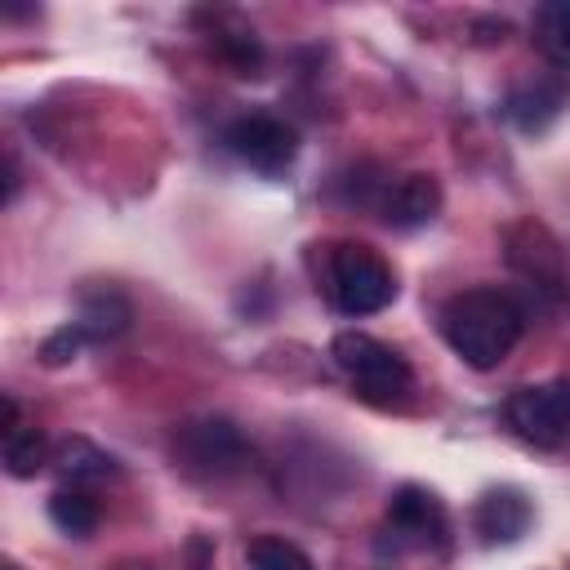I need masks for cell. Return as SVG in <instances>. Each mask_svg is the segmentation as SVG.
<instances>
[{
	"mask_svg": "<svg viewBox=\"0 0 570 570\" xmlns=\"http://www.w3.org/2000/svg\"><path fill=\"white\" fill-rule=\"evenodd\" d=\"M441 334L472 370H494L521 338V307L503 289H463L445 298Z\"/></svg>",
	"mask_w": 570,
	"mask_h": 570,
	"instance_id": "6da1fadb",
	"label": "cell"
},
{
	"mask_svg": "<svg viewBox=\"0 0 570 570\" xmlns=\"http://www.w3.org/2000/svg\"><path fill=\"white\" fill-rule=\"evenodd\" d=\"M330 294L338 303V312L347 316H374L396 298V281L392 267L370 249V245H334L330 254Z\"/></svg>",
	"mask_w": 570,
	"mask_h": 570,
	"instance_id": "7a4b0ae2",
	"label": "cell"
},
{
	"mask_svg": "<svg viewBox=\"0 0 570 570\" xmlns=\"http://www.w3.org/2000/svg\"><path fill=\"white\" fill-rule=\"evenodd\" d=\"M334 361H338V370H343L370 401H396V396L410 392V383H414L405 356L392 352L387 343L361 334V330H343V334L334 338Z\"/></svg>",
	"mask_w": 570,
	"mask_h": 570,
	"instance_id": "3957f363",
	"label": "cell"
},
{
	"mask_svg": "<svg viewBox=\"0 0 570 570\" xmlns=\"http://www.w3.org/2000/svg\"><path fill=\"white\" fill-rule=\"evenodd\" d=\"M508 423L530 445H561L570 436V379L534 383L508 396Z\"/></svg>",
	"mask_w": 570,
	"mask_h": 570,
	"instance_id": "277c9868",
	"label": "cell"
},
{
	"mask_svg": "<svg viewBox=\"0 0 570 570\" xmlns=\"http://www.w3.org/2000/svg\"><path fill=\"white\" fill-rule=\"evenodd\" d=\"M178 459L191 468V472H205V476H227V472H240L249 463V445L245 436L236 432V423L227 419H200V423H187L174 441Z\"/></svg>",
	"mask_w": 570,
	"mask_h": 570,
	"instance_id": "5b68a950",
	"label": "cell"
},
{
	"mask_svg": "<svg viewBox=\"0 0 570 570\" xmlns=\"http://www.w3.org/2000/svg\"><path fill=\"white\" fill-rule=\"evenodd\" d=\"M223 142L232 147L236 160H245L258 174H281L298 156L294 129L285 120H276V116H240V120L227 125V138Z\"/></svg>",
	"mask_w": 570,
	"mask_h": 570,
	"instance_id": "8992f818",
	"label": "cell"
},
{
	"mask_svg": "<svg viewBox=\"0 0 570 570\" xmlns=\"http://www.w3.org/2000/svg\"><path fill=\"white\" fill-rule=\"evenodd\" d=\"M387 534H401L396 548H428V543H441L445 539V512H441V499L423 485H401L387 503Z\"/></svg>",
	"mask_w": 570,
	"mask_h": 570,
	"instance_id": "52a82bcc",
	"label": "cell"
},
{
	"mask_svg": "<svg viewBox=\"0 0 570 570\" xmlns=\"http://www.w3.org/2000/svg\"><path fill=\"white\" fill-rule=\"evenodd\" d=\"M530 517H534L530 499L521 490H512V485H499V490H485L481 494L472 521H476V534L485 543H517L530 530Z\"/></svg>",
	"mask_w": 570,
	"mask_h": 570,
	"instance_id": "ba28073f",
	"label": "cell"
},
{
	"mask_svg": "<svg viewBox=\"0 0 570 570\" xmlns=\"http://www.w3.org/2000/svg\"><path fill=\"white\" fill-rule=\"evenodd\" d=\"M441 209V183L432 174H405L396 187L383 196V218L392 227H423Z\"/></svg>",
	"mask_w": 570,
	"mask_h": 570,
	"instance_id": "9c48e42d",
	"label": "cell"
},
{
	"mask_svg": "<svg viewBox=\"0 0 570 570\" xmlns=\"http://www.w3.org/2000/svg\"><path fill=\"white\" fill-rule=\"evenodd\" d=\"M129 321H134V307H129V298L116 294V289H94V294L80 298L76 325H80V334H85L89 343H107V338L125 334Z\"/></svg>",
	"mask_w": 570,
	"mask_h": 570,
	"instance_id": "30bf717a",
	"label": "cell"
},
{
	"mask_svg": "<svg viewBox=\"0 0 570 570\" xmlns=\"http://www.w3.org/2000/svg\"><path fill=\"white\" fill-rule=\"evenodd\" d=\"M561 107H566V89H561L557 80H530V85L512 89V98H508V116H512L525 134L548 129Z\"/></svg>",
	"mask_w": 570,
	"mask_h": 570,
	"instance_id": "8fae6325",
	"label": "cell"
},
{
	"mask_svg": "<svg viewBox=\"0 0 570 570\" xmlns=\"http://www.w3.org/2000/svg\"><path fill=\"white\" fill-rule=\"evenodd\" d=\"M49 521L71 539H89L98 530V503L85 490H58L49 499Z\"/></svg>",
	"mask_w": 570,
	"mask_h": 570,
	"instance_id": "7c38bea8",
	"label": "cell"
},
{
	"mask_svg": "<svg viewBox=\"0 0 570 570\" xmlns=\"http://www.w3.org/2000/svg\"><path fill=\"white\" fill-rule=\"evenodd\" d=\"M245 557H249V570H316L303 548H294L289 539H276V534L249 539Z\"/></svg>",
	"mask_w": 570,
	"mask_h": 570,
	"instance_id": "4fadbf2b",
	"label": "cell"
},
{
	"mask_svg": "<svg viewBox=\"0 0 570 570\" xmlns=\"http://www.w3.org/2000/svg\"><path fill=\"white\" fill-rule=\"evenodd\" d=\"M49 463V441L36 428H18L13 436H4V468L9 476H36Z\"/></svg>",
	"mask_w": 570,
	"mask_h": 570,
	"instance_id": "5bb4252c",
	"label": "cell"
},
{
	"mask_svg": "<svg viewBox=\"0 0 570 570\" xmlns=\"http://www.w3.org/2000/svg\"><path fill=\"white\" fill-rule=\"evenodd\" d=\"M58 463H62V472L76 476V481H98V476H111V472H116V459L102 454V450H94V445L80 441V436L58 450Z\"/></svg>",
	"mask_w": 570,
	"mask_h": 570,
	"instance_id": "9a60e30c",
	"label": "cell"
},
{
	"mask_svg": "<svg viewBox=\"0 0 570 570\" xmlns=\"http://www.w3.org/2000/svg\"><path fill=\"white\" fill-rule=\"evenodd\" d=\"M539 45L552 62L570 67V4H548L539 9Z\"/></svg>",
	"mask_w": 570,
	"mask_h": 570,
	"instance_id": "2e32d148",
	"label": "cell"
},
{
	"mask_svg": "<svg viewBox=\"0 0 570 570\" xmlns=\"http://www.w3.org/2000/svg\"><path fill=\"white\" fill-rule=\"evenodd\" d=\"M85 343H89V338H85V334H80V325L71 321V325H62L58 334H49V338H45L40 356H45V365H67Z\"/></svg>",
	"mask_w": 570,
	"mask_h": 570,
	"instance_id": "e0dca14e",
	"label": "cell"
},
{
	"mask_svg": "<svg viewBox=\"0 0 570 570\" xmlns=\"http://www.w3.org/2000/svg\"><path fill=\"white\" fill-rule=\"evenodd\" d=\"M18 196V165H13V156L4 160V205Z\"/></svg>",
	"mask_w": 570,
	"mask_h": 570,
	"instance_id": "ac0fdd59",
	"label": "cell"
},
{
	"mask_svg": "<svg viewBox=\"0 0 570 570\" xmlns=\"http://www.w3.org/2000/svg\"><path fill=\"white\" fill-rule=\"evenodd\" d=\"M4 570H18V566H4Z\"/></svg>",
	"mask_w": 570,
	"mask_h": 570,
	"instance_id": "d6986e66",
	"label": "cell"
}]
</instances>
